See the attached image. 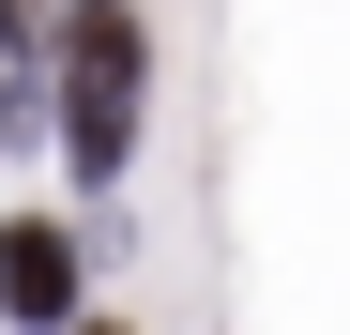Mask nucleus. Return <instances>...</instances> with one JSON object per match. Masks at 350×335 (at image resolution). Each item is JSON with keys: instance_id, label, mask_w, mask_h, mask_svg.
<instances>
[{"instance_id": "nucleus-1", "label": "nucleus", "mask_w": 350, "mask_h": 335, "mask_svg": "<svg viewBox=\"0 0 350 335\" xmlns=\"http://www.w3.org/2000/svg\"><path fill=\"white\" fill-rule=\"evenodd\" d=\"M137 77H152V31L122 16V0H77L62 16V152L92 168V183L137 152Z\"/></svg>"}, {"instance_id": "nucleus-2", "label": "nucleus", "mask_w": 350, "mask_h": 335, "mask_svg": "<svg viewBox=\"0 0 350 335\" xmlns=\"http://www.w3.org/2000/svg\"><path fill=\"white\" fill-rule=\"evenodd\" d=\"M62 305H77V229L16 213L0 229V320H62Z\"/></svg>"}, {"instance_id": "nucleus-3", "label": "nucleus", "mask_w": 350, "mask_h": 335, "mask_svg": "<svg viewBox=\"0 0 350 335\" xmlns=\"http://www.w3.org/2000/svg\"><path fill=\"white\" fill-rule=\"evenodd\" d=\"M0 46L31 62V46H62V16H46V0H0Z\"/></svg>"}, {"instance_id": "nucleus-4", "label": "nucleus", "mask_w": 350, "mask_h": 335, "mask_svg": "<svg viewBox=\"0 0 350 335\" xmlns=\"http://www.w3.org/2000/svg\"><path fill=\"white\" fill-rule=\"evenodd\" d=\"M77 335H122V320H77Z\"/></svg>"}]
</instances>
